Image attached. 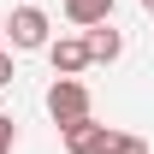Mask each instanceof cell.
Instances as JSON below:
<instances>
[{
    "label": "cell",
    "mask_w": 154,
    "mask_h": 154,
    "mask_svg": "<svg viewBox=\"0 0 154 154\" xmlns=\"http://www.w3.org/2000/svg\"><path fill=\"white\" fill-rule=\"evenodd\" d=\"M0 36H6V18H0Z\"/></svg>",
    "instance_id": "obj_11"
},
{
    "label": "cell",
    "mask_w": 154,
    "mask_h": 154,
    "mask_svg": "<svg viewBox=\"0 0 154 154\" xmlns=\"http://www.w3.org/2000/svg\"><path fill=\"white\" fill-rule=\"evenodd\" d=\"M83 42H89V59H101V65H113V59L125 54V36H119V30H107V24H95Z\"/></svg>",
    "instance_id": "obj_5"
},
{
    "label": "cell",
    "mask_w": 154,
    "mask_h": 154,
    "mask_svg": "<svg viewBox=\"0 0 154 154\" xmlns=\"http://www.w3.org/2000/svg\"><path fill=\"white\" fill-rule=\"evenodd\" d=\"M48 59H54V71H59V77H77L83 65H95V59H89V42H83V36L48 42Z\"/></svg>",
    "instance_id": "obj_3"
},
{
    "label": "cell",
    "mask_w": 154,
    "mask_h": 154,
    "mask_svg": "<svg viewBox=\"0 0 154 154\" xmlns=\"http://www.w3.org/2000/svg\"><path fill=\"white\" fill-rule=\"evenodd\" d=\"M48 113H54L59 131H71L89 119V89L77 83V77H54V89H48Z\"/></svg>",
    "instance_id": "obj_1"
},
{
    "label": "cell",
    "mask_w": 154,
    "mask_h": 154,
    "mask_svg": "<svg viewBox=\"0 0 154 154\" xmlns=\"http://www.w3.org/2000/svg\"><path fill=\"white\" fill-rule=\"evenodd\" d=\"M12 136H18V131H12V119L0 113V154H12Z\"/></svg>",
    "instance_id": "obj_8"
},
{
    "label": "cell",
    "mask_w": 154,
    "mask_h": 154,
    "mask_svg": "<svg viewBox=\"0 0 154 154\" xmlns=\"http://www.w3.org/2000/svg\"><path fill=\"white\" fill-rule=\"evenodd\" d=\"M107 154H148V142H142V136H119V131H113Z\"/></svg>",
    "instance_id": "obj_7"
},
{
    "label": "cell",
    "mask_w": 154,
    "mask_h": 154,
    "mask_svg": "<svg viewBox=\"0 0 154 154\" xmlns=\"http://www.w3.org/2000/svg\"><path fill=\"white\" fill-rule=\"evenodd\" d=\"M6 36H12V48H48V12L42 6H18Z\"/></svg>",
    "instance_id": "obj_2"
},
{
    "label": "cell",
    "mask_w": 154,
    "mask_h": 154,
    "mask_svg": "<svg viewBox=\"0 0 154 154\" xmlns=\"http://www.w3.org/2000/svg\"><path fill=\"white\" fill-rule=\"evenodd\" d=\"M142 12H154V0H142Z\"/></svg>",
    "instance_id": "obj_10"
},
{
    "label": "cell",
    "mask_w": 154,
    "mask_h": 154,
    "mask_svg": "<svg viewBox=\"0 0 154 154\" xmlns=\"http://www.w3.org/2000/svg\"><path fill=\"white\" fill-rule=\"evenodd\" d=\"M65 18L83 24V30H95V24L113 18V0H65Z\"/></svg>",
    "instance_id": "obj_6"
},
{
    "label": "cell",
    "mask_w": 154,
    "mask_h": 154,
    "mask_svg": "<svg viewBox=\"0 0 154 154\" xmlns=\"http://www.w3.org/2000/svg\"><path fill=\"white\" fill-rule=\"evenodd\" d=\"M107 142H113V131L95 125V119H83V125L65 131V154H107Z\"/></svg>",
    "instance_id": "obj_4"
},
{
    "label": "cell",
    "mask_w": 154,
    "mask_h": 154,
    "mask_svg": "<svg viewBox=\"0 0 154 154\" xmlns=\"http://www.w3.org/2000/svg\"><path fill=\"white\" fill-rule=\"evenodd\" d=\"M12 83V54H0V89Z\"/></svg>",
    "instance_id": "obj_9"
}]
</instances>
